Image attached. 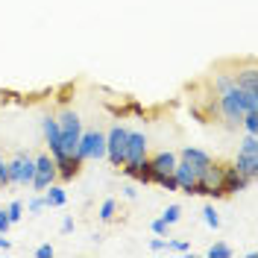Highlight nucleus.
Segmentation results:
<instances>
[{
	"instance_id": "6ab92c4d",
	"label": "nucleus",
	"mask_w": 258,
	"mask_h": 258,
	"mask_svg": "<svg viewBox=\"0 0 258 258\" xmlns=\"http://www.w3.org/2000/svg\"><path fill=\"white\" fill-rule=\"evenodd\" d=\"M241 126L246 129V132H252V135H258V112H246V114H243Z\"/></svg>"
},
{
	"instance_id": "9d476101",
	"label": "nucleus",
	"mask_w": 258,
	"mask_h": 258,
	"mask_svg": "<svg viewBox=\"0 0 258 258\" xmlns=\"http://www.w3.org/2000/svg\"><path fill=\"white\" fill-rule=\"evenodd\" d=\"M53 161H56V173H59L62 182H71V179L80 173V167L85 164V161H80L74 153H62V156H56Z\"/></svg>"
},
{
	"instance_id": "f8f14e48",
	"label": "nucleus",
	"mask_w": 258,
	"mask_h": 258,
	"mask_svg": "<svg viewBox=\"0 0 258 258\" xmlns=\"http://www.w3.org/2000/svg\"><path fill=\"white\" fill-rule=\"evenodd\" d=\"M176 153H170V150H161V153H156V156H150V167L153 170H159V173H173V167H176Z\"/></svg>"
},
{
	"instance_id": "7c9ffc66",
	"label": "nucleus",
	"mask_w": 258,
	"mask_h": 258,
	"mask_svg": "<svg viewBox=\"0 0 258 258\" xmlns=\"http://www.w3.org/2000/svg\"><path fill=\"white\" fill-rule=\"evenodd\" d=\"M123 197L135 200V197H138V188H135V185H126V188H123Z\"/></svg>"
},
{
	"instance_id": "dca6fc26",
	"label": "nucleus",
	"mask_w": 258,
	"mask_h": 258,
	"mask_svg": "<svg viewBox=\"0 0 258 258\" xmlns=\"http://www.w3.org/2000/svg\"><path fill=\"white\" fill-rule=\"evenodd\" d=\"M235 252H232V246L223 241H217V243H211L209 246V258H232Z\"/></svg>"
},
{
	"instance_id": "20e7f679",
	"label": "nucleus",
	"mask_w": 258,
	"mask_h": 258,
	"mask_svg": "<svg viewBox=\"0 0 258 258\" xmlns=\"http://www.w3.org/2000/svg\"><path fill=\"white\" fill-rule=\"evenodd\" d=\"M126 135H129L126 126H112L109 135H106V159L112 161L114 167H123V161H126Z\"/></svg>"
},
{
	"instance_id": "2f4dec72",
	"label": "nucleus",
	"mask_w": 258,
	"mask_h": 258,
	"mask_svg": "<svg viewBox=\"0 0 258 258\" xmlns=\"http://www.w3.org/2000/svg\"><path fill=\"white\" fill-rule=\"evenodd\" d=\"M9 246H12V243L6 241V235H3V232H0V249H9Z\"/></svg>"
},
{
	"instance_id": "a878e982",
	"label": "nucleus",
	"mask_w": 258,
	"mask_h": 258,
	"mask_svg": "<svg viewBox=\"0 0 258 258\" xmlns=\"http://www.w3.org/2000/svg\"><path fill=\"white\" fill-rule=\"evenodd\" d=\"M167 246L176 249V252H188V249H191V243L188 241H167Z\"/></svg>"
},
{
	"instance_id": "393cba45",
	"label": "nucleus",
	"mask_w": 258,
	"mask_h": 258,
	"mask_svg": "<svg viewBox=\"0 0 258 258\" xmlns=\"http://www.w3.org/2000/svg\"><path fill=\"white\" fill-rule=\"evenodd\" d=\"M6 185H12V182H9V164L0 156V188H6Z\"/></svg>"
},
{
	"instance_id": "bb28decb",
	"label": "nucleus",
	"mask_w": 258,
	"mask_h": 258,
	"mask_svg": "<svg viewBox=\"0 0 258 258\" xmlns=\"http://www.w3.org/2000/svg\"><path fill=\"white\" fill-rule=\"evenodd\" d=\"M9 226H12V220H9V214H6V209H0V232L6 235V232H9Z\"/></svg>"
},
{
	"instance_id": "f03ea898",
	"label": "nucleus",
	"mask_w": 258,
	"mask_h": 258,
	"mask_svg": "<svg viewBox=\"0 0 258 258\" xmlns=\"http://www.w3.org/2000/svg\"><path fill=\"white\" fill-rule=\"evenodd\" d=\"M59 132H62V153H74L77 144H80V135H82V120L74 109H64L59 117Z\"/></svg>"
},
{
	"instance_id": "0eeeda50",
	"label": "nucleus",
	"mask_w": 258,
	"mask_h": 258,
	"mask_svg": "<svg viewBox=\"0 0 258 258\" xmlns=\"http://www.w3.org/2000/svg\"><path fill=\"white\" fill-rule=\"evenodd\" d=\"M249 185H252V179L246 176V173H241L235 164L226 167L223 173H220V182H217V188L223 191V197H229V194H241V191H246Z\"/></svg>"
},
{
	"instance_id": "b1692460",
	"label": "nucleus",
	"mask_w": 258,
	"mask_h": 258,
	"mask_svg": "<svg viewBox=\"0 0 258 258\" xmlns=\"http://www.w3.org/2000/svg\"><path fill=\"white\" fill-rule=\"evenodd\" d=\"M150 229H153V232H156V235H159V238H167V229H170V226L164 223V220H153V223H150Z\"/></svg>"
},
{
	"instance_id": "39448f33",
	"label": "nucleus",
	"mask_w": 258,
	"mask_h": 258,
	"mask_svg": "<svg viewBox=\"0 0 258 258\" xmlns=\"http://www.w3.org/2000/svg\"><path fill=\"white\" fill-rule=\"evenodd\" d=\"M9 164V182L12 185H30L32 182V173H35V156L30 153H15V159L6 161Z\"/></svg>"
},
{
	"instance_id": "423d86ee",
	"label": "nucleus",
	"mask_w": 258,
	"mask_h": 258,
	"mask_svg": "<svg viewBox=\"0 0 258 258\" xmlns=\"http://www.w3.org/2000/svg\"><path fill=\"white\" fill-rule=\"evenodd\" d=\"M56 179H59V173H56L53 156H50V153L35 156V173H32V182H30L32 188H35V191H44V188H50Z\"/></svg>"
},
{
	"instance_id": "7ed1b4c3",
	"label": "nucleus",
	"mask_w": 258,
	"mask_h": 258,
	"mask_svg": "<svg viewBox=\"0 0 258 258\" xmlns=\"http://www.w3.org/2000/svg\"><path fill=\"white\" fill-rule=\"evenodd\" d=\"M74 156L80 161H88V159H103L106 156V135L103 132H82L80 135V144L74 150Z\"/></svg>"
},
{
	"instance_id": "aec40b11",
	"label": "nucleus",
	"mask_w": 258,
	"mask_h": 258,
	"mask_svg": "<svg viewBox=\"0 0 258 258\" xmlns=\"http://www.w3.org/2000/svg\"><path fill=\"white\" fill-rule=\"evenodd\" d=\"M179 217H182V206H167V209H164V214H161V220H164L167 226H173Z\"/></svg>"
},
{
	"instance_id": "a211bd4d",
	"label": "nucleus",
	"mask_w": 258,
	"mask_h": 258,
	"mask_svg": "<svg viewBox=\"0 0 258 258\" xmlns=\"http://www.w3.org/2000/svg\"><path fill=\"white\" fill-rule=\"evenodd\" d=\"M6 214H9V220H12V223L24 220V203H21V200H12V203L6 206Z\"/></svg>"
},
{
	"instance_id": "c756f323",
	"label": "nucleus",
	"mask_w": 258,
	"mask_h": 258,
	"mask_svg": "<svg viewBox=\"0 0 258 258\" xmlns=\"http://www.w3.org/2000/svg\"><path fill=\"white\" fill-rule=\"evenodd\" d=\"M71 232H74V220H71V217H64V220H62V235H71Z\"/></svg>"
},
{
	"instance_id": "2eb2a0df",
	"label": "nucleus",
	"mask_w": 258,
	"mask_h": 258,
	"mask_svg": "<svg viewBox=\"0 0 258 258\" xmlns=\"http://www.w3.org/2000/svg\"><path fill=\"white\" fill-rule=\"evenodd\" d=\"M44 203H47V209H59V206H64V203H68L64 188H59L56 182H53L50 188H44Z\"/></svg>"
},
{
	"instance_id": "f257e3e1",
	"label": "nucleus",
	"mask_w": 258,
	"mask_h": 258,
	"mask_svg": "<svg viewBox=\"0 0 258 258\" xmlns=\"http://www.w3.org/2000/svg\"><path fill=\"white\" fill-rule=\"evenodd\" d=\"M214 94H217V114L226 120V126H241L243 114L258 112V91H243L235 85L229 74H217L214 80Z\"/></svg>"
},
{
	"instance_id": "f3484780",
	"label": "nucleus",
	"mask_w": 258,
	"mask_h": 258,
	"mask_svg": "<svg viewBox=\"0 0 258 258\" xmlns=\"http://www.w3.org/2000/svg\"><path fill=\"white\" fill-rule=\"evenodd\" d=\"M114 214H117V200H106L103 206H100V220H106V223H112Z\"/></svg>"
},
{
	"instance_id": "9b49d317",
	"label": "nucleus",
	"mask_w": 258,
	"mask_h": 258,
	"mask_svg": "<svg viewBox=\"0 0 258 258\" xmlns=\"http://www.w3.org/2000/svg\"><path fill=\"white\" fill-rule=\"evenodd\" d=\"M173 179H176V185H179V191H185V194H191V188L200 182V176L194 173V167L188 164V161H182L176 159V167H173Z\"/></svg>"
},
{
	"instance_id": "5701e85b",
	"label": "nucleus",
	"mask_w": 258,
	"mask_h": 258,
	"mask_svg": "<svg viewBox=\"0 0 258 258\" xmlns=\"http://www.w3.org/2000/svg\"><path fill=\"white\" fill-rule=\"evenodd\" d=\"M44 209H47L44 197H32V200H30V206H27V211H30V214H38V211H44Z\"/></svg>"
},
{
	"instance_id": "6e6552de",
	"label": "nucleus",
	"mask_w": 258,
	"mask_h": 258,
	"mask_svg": "<svg viewBox=\"0 0 258 258\" xmlns=\"http://www.w3.org/2000/svg\"><path fill=\"white\" fill-rule=\"evenodd\" d=\"M147 159V135L144 132H132L126 135V161L123 164H141Z\"/></svg>"
},
{
	"instance_id": "c85d7f7f",
	"label": "nucleus",
	"mask_w": 258,
	"mask_h": 258,
	"mask_svg": "<svg viewBox=\"0 0 258 258\" xmlns=\"http://www.w3.org/2000/svg\"><path fill=\"white\" fill-rule=\"evenodd\" d=\"M53 252H56V249H53L50 243H44V246H38V249H35V255H38V258H50Z\"/></svg>"
},
{
	"instance_id": "cd10ccee",
	"label": "nucleus",
	"mask_w": 258,
	"mask_h": 258,
	"mask_svg": "<svg viewBox=\"0 0 258 258\" xmlns=\"http://www.w3.org/2000/svg\"><path fill=\"white\" fill-rule=\"evenodd\" d=\"M150 249H153V252H161V249H167V241H164V238H153V241H150Z\"/></svg>"
},
{
	"instance_id": "1a4fd4ad",
	"label": "nucleus",
	"mask_w": 258,
	"mask_h": 258,
	"mask_svg": "<svg viewBox=\"0 0 258 258\" xmlns=\"http://www.w3.org/2000/svg\"><path fill=\"white\" fill-rule=\"evenodd\" d=\"M41 132H44V141L50 147V156L56 159V156H62V132H59V120L47 114L44 120H41Z\"/></svg>"
},
{
	"instance_id": "4be33fe9",
	"label": "nucleus",
	"mask_w": 258,
	"mask_h": 258,
	"mask_svg": "<svg viewBox=\"0 0 258 258\" xmlns=\"http://www.w3.org/2000/svg\"><path fill=\"white\" fill-rule=\"evenodd\" d=\"M241 150H246V153H258V138L252 135V132H246V138L241 141Z\"/></svg>"
},
{
	"instance_id": "412c9836",
	"label": "nucleus",
	"mask_w": 258,
	"mask_h": 258,
	"mask_svg": "<svg viewBox=\"0 0 258 258\" xmlns=\"http://www.w3.org/2000/svg\"><path fill=\"white\" fill-rule=\"evenodd\" d=\"M203 220H206V226H211V229H217V226H220V217H217V211L211 209V206H206V211H203Z\"/></svg>"
},
{
	"instance_id": "4468645a",
	"label": "nucleus",
	"mask_w": 258,
	"mask_h": 258,
	"mask_svg": "<svg viewBox=\"0 0 258 258\" xmlns=\"http://www.w3.org/2000/svg\"><path fill=\"white\" fill-rule=\"evenodd\" d=\"M232 80H235V85L243 88V91H258V71H255V64H252V62L246 64L243 71H238Z\"/></svg>"
},
{
	"instance_id": "ddd939ff",
	"label": "nucleus",
	"mask_w": 258,
	"mask_h": 258,
	"mask_svg": "<svg viewBox=\"0 0 258 258\" xmlns=\"http://www.w3.org/2000/svg\"><path fill=\"white\" fill-rule=\"evenodd\" d=\"M235 167L246 173L249 179L258 176V153H246V150H238V156H235Z\"/></svg>"
}]
</instances>
